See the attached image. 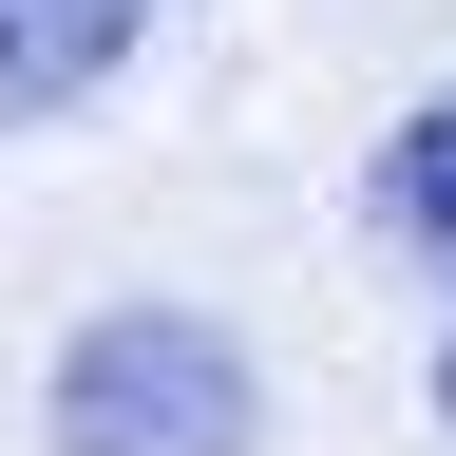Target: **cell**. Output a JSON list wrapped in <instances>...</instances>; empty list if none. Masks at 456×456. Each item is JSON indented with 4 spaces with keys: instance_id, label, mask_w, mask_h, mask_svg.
I'll use <instances>...</instances> for the list:
<instances>
[{
    "instance_id": "cell-4",
    "label": "cell",
    "mask_w": 456,
    "mask_h": 456,
    "mask_svg": "<svg viewBox=\"0 0 456 456\" xmlns=\"http://www.w3.org/2000/svg\"><path fill=\"white\" fill-rule=\"evenodd\" d=\"M437 419H456V362H437Z\"/></svg>"
},
{
    "instance_id": "cell-3",
    "label": "cell",
    "mask_w": 456,
    "mask_h": 456,
    "mask_svg": "<svg viewBox=\"0 0 456 456\" xmlns=\"http://www.w3.org/2000/svg\"><path fill=\"white\" fill-rule=\"evenodd\" d=\"M380 228H399L419 266H456V95L399 114V152H380Z\"/></svg>"
},
{
    "instance_id": "cell-2",
    "label": "cell",
    "mask_w": 456,
    "mask_h": 456,
    "mask_svg": "<svg viewBox=\"0 0 456 456\" xmlns=\"http://www.w3.org/2000/svg\"><path fill=\"white\" fill-rule=\"evenodd\" d=\"M134 38H152V0H0V114H57V95H95Z\"/></svg>"
},
{
    "instance_id": "cell-1",
    "label": "cell",
    "mask_w": 456,
    "mask_h": 456,
    "mask_svg": "<svg viewBox=\"0 0 456 456\" xmlns=\"http://www.w3.org/2000/svg\"><path fill=\"white\" fill-rule=\"evenodd\" d=\"M57 456H248V342L191 305H114L57 362Z\"/></svg>"
}]
</instances>
